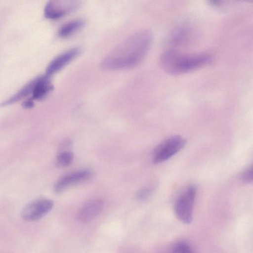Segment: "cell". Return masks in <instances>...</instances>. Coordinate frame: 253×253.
Returning a JSON list of instances; mask_svg holds the SVG:
<instances>
[{
  "label": "cell",
  "instance_id": "obj_3",
  "mask_svg": "<svg viewBox=\"0 0 253 253\" xmlns=\"http://www.w3.org/2000/svg\"><path fill=\"white\" fill-rule=\"evenodd\" d=\"M196 194V187L193 185H189L179 195L175 202V214L184 223L189 224L192 221Z\"/></svg>",
  "mask_w": 253,
  "mask_h": 253
},
{
  "label": "cell",
  "instance_id": "obj_13",
  "mask_svg": "<svg viewBox=\"0 0 253 253\" xmlns=\"http://www.w3.org/2000/svg\"><path fill=\"white\" fill-rule=\"evenodd\" d=\"M84 24L82 19H75L64 24L59 29L58 35L61 37H67L79 30Z\"/></svg>",
  "mask_w": 253,
  "mask_h": 253
},
{
  "label": "cell",
  "instance_id": "obj_15",
  "mask_svg": "<svg viewBox=\"0 0 253 253\" xmlns=\"http://www.w3.org/2000/svg\"><path fill=\"white\" fill-rule=\"evenodd\" d=\"M171 253H194L192 247L185 241H179L172 247Z\"/></svg>",
  "mask_w": 253,
  "mask_h": 253
},
{
  "label": "cell",
  "instance_id": "obj_14",
  "mask_svg": "<svg viewBox=\"0 0 253 253\" xmlns=\"http://www.w3.org/2000/svg\"><path fill=\"white\" fill-rule=\"evenodd\" d=\"M73 154L69 151L61 152L57 156L56 164L60 167H66L69 166L73 162Z\"/></svg>",
  "mask_w": 253,
  "mask_h": 253
},
{
  "label": "cell",
  "instance_id": "obj_16",
  "mask_svg": "<svg viewBox=\"0 0 253 253\" xmlns=\"http://www.w3.org/2000/svg\"><path fill=\"white\" fill-rule=\"evenodd\" d=\"M152 188L145 187L140 189L137 193V198L139 200H144L147 199L152 192Z\"/></svg>",
  "mask_w": 253,
  "mask_h": 253
},
{
  "label": "cell",
  "instance_id": "obj_2",
  "mask_svg": "<svg viewBox=\"0 0 253 253\" xmlns=\"http://www.w3.org/2000/svg\"><path fill=\"white\" fill-rule=\"evenodd\" d=\"M207 53H184L174 49L163 52L159 58L162 69L168 74L180 75L208 65L212 61Z\"/></svg>",
  "mask_w": 253,
  "mask_h": 253
},
{
  "label": "cell",
  "instance_id": "obj_5",
  "mask_svg": "<svg viewBox=\"0 0 253 253\" xmlns=\"http://www.w3.org/2000/svg\"><path fill=\"white\" fill-rule=\"evenodd\" d=\"M53 205V202L48 199L34 201L24 208L21 212L22 217L27 221L38 220L51 211Z\"/></svg>",
  "mask_w": 253,
  "mask_h": 253
},
{
  "label": "cell",
  "instance_id": "obj_11",
  "mask_svg": "<svg viewBox=\"0 0 253 253\" xmlns=\"http://www.w3.org/2000/svg\"><path fill=\"white\" fill-rule=\"evenodd\" d=\"M53 89L49 76L44 75L38 77V81L32 91V99L41 100L45 97Z\"/></svg>",
  "mask_w": 253,
  "mask_h": 253
},
{
  "label": "cell",
  "instance_id": "obj_4",
  "mask_svg": "<svg viewBox=\"0 0 253 253\" xmlns=\"http://www.w3.org/2000/svg\"><path fill=\"white\" fill-rule=\"evenodd\" d=\"M185 144V139L181 136H173L167 139L155 149L153 153V163L159 164L168 160L178 152Z\"/></svg>",
  "mask_w": 253,
  "mask_h": 253
},
{
  "label": "cell",
  "instance_id": "obj_12",
  "mask_svg": "<svg viewBox=\"0 0 253 253\" xmlns=\"http://www.w3.org/2000/svg\"><path fill=\"white\" fill-rule=\"evenodd\" d=\"M38 81V77L27 83L22 87L17 93L8 99L0 104V107L8 106L17 102L32 93L33 89Z\"/></svg>",
  "mask_w": 253,
  "mask_h": 253
},
{
  "label": "cell",
  "instance_id": "obj_18",
  "mask_svg": "<svg viewBox=\"0 0 253 253\" xmlns=\"http://www.w3.org/2000/svg\"><path fill=\"white\" fill-rule=\"evenodd\" d=\"M22 107L26 109H30L34 107V100L31 98H29L22 103Z\"/></svg>",
  "mask_w": 253,
  "mask_h": 253
},
{
  "label": "cell",
  "instance_id": "obj_7",
  "mask_svg": "<svg viewBox=\"0 0 253 253\" xmlns=\"http://www.w3.org/2000/svg\"><path fill=\"white\" fill-rule=\"evenodd\" d=\"M194 35V30L191 25L187 23H181L170 31L167 38V42L174 47L184 46L192 40Z\"/></svg>",
  "mask_w": 253,
  "mask_h": 253
},
{
  "label": "cell",
  "instance_id": "obj_8",
  "mask_svg": "<svg viewBox=\"0 0 253 253\" xmlns=\"http://www.w3.org/2000/svg\"><path fill=\"white\" fill-rule=\"evenodd\" d=\"M92 175L89 170H78L67 174L60 177L55 183L54 189L57 193H61L68 187L89 179Z\"/></svg>",
  "mask_w": 253,
  "mask_h": 253
},
{
  "label": "cell",
  "instance_id": "obj_6",
  "mask_svg": "<svg viewBox=\"0 0 253 253\" xmlns=\"http://www.w3.org/2000/svg\"><path fill=\"white\" fill-rule=\"evenodd\" d=\"M79 5L78 0H50L44 7V14L48 19L59 18L74 11Z\"/></svg>",
  "mask_w": 253,
  "mask_h": 253
},
{
  "label": "cell",
  "instance_id": "obj_10",
  "mask_svg": "<svg viewBox=\"0 0 253 253\" xmlns=\"http://www.w3.org/2000/svg\"><path fill=\"white\" fill-rule=\"evenodd\" d=\"M104 203L100 199H93L86 203L78 213V219L87 222L94 218L102 211Z\"/></svg>",
  "mask_w": 253,
  "mask_h": 253
},
{
  "label": "cell",
  "instance_id": "obj_1",
  "mask_svg": "<svg viewBox=\"0 0 253 253\" xmlns=\"http://www.w3.org/2000/svg\"><path fill=\"white\" fill-rule=\"evenodd\" d=\"M152 36L148 30H139L124 40L104 58L103 68L120 70L134 67L144 58L151 44Z\"/></svg>",
  "mask_w": 253,
  "mask_h": 253
},
{
  "label": "cell",
  "instance_id": "obj_17",
  "mask_svg": "<svg viewBox=\"0 0 253 253\" xmlns=\"http://www.w3.org/2000/svg\"><path fill=\"white\" fill-rule=\"evenodd\" d=\"M242 180L245 183H251L253 181V166L249 167L242 173Z\"/></svg>",
  "mask_w": 253,
  "mask_h": 253
},
{
  "label": "cell",
  "instance_id": "obj_9",
  "mask_svg": "<svg viewBox=\"0 0 253 253\" xmlns=\"http://www.w3.org/2000/svg\"><path fill=\"white\" fill-rule=\"evenodd\" d=\"M80 52L79 48H73L56 56L47 67L46 69V75L49 76L60 71L75 58Z\"/></svg>",
  "mask_w": 253,
  "mask_h": 253
}]
</instances>
